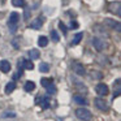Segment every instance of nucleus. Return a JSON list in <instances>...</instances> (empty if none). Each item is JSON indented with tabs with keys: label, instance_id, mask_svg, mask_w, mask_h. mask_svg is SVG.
Returning a JSON list of instances; mask_svg holds the SVG:
<instances>
[{
	"label": "nucleus",
	"instance_id": "f257e3e1",
	"mask_svg": "<svg viewBox=\"0 0 121 121\" xmlns=\"http://www.w3.org/2000/svg\"><path fill=\"white\" fill-rule=\"evenodd\" d=\"M18 21H20V14L17 12H12L11 16L8 18V27L11 33H16L17 27H18Z\"/></svg>",
	"mask_w": 121,
	"mask_h": 121
},
{
	"label": "nucleus",
	"instance_id": "f03ea898",
	"mask_svg": "<svg viewBox=\"0 0 121 121\" xmlns=\"http://www.w3.org/2000/svg\"><path fill=\"white\" fill-rule=\"evenodd\" d=\"M76 116L82 121H90L92 117L91 112L89 109H86V108H78V109H76Z\"/></svg>",
	"mask_w": 121,
	"mask_h": 121
},
{
	"label": "nucleus",
	"instance_id": "7ed1b4c3",
	"mask_svg": "<svg viewBox=\"0 0 121 121\" xmlns=\"http://www.w3.org/2000/svg\"><path fill=\"white\" fill-rule=\"evenodd\" d=\"M95 91H96V94L100 95V96H105V95L109 92V90H108V86L105 83H98L96 87H95Z\"/></svg>",
	"mask_w": 121,
	"mask_h": 121
},
{
	"label": "nucleus",
	"instance_id": "20e7f679",
	"mask_svg": "<svg viewBox=\"0 0 121 121\" xmlns=\"http://www.w3.org/2000/svg\"><path fill=\"white\" fill-rule=\"evenodd\" d=\"M108 9H109L112 13H116L117 16H120L121 14V3L120 1H112V3H109V5H108Z\"/></svg>",
	"mask_w": 121,
	"mask_h": 121
},
{
	"label": "nucleus",
	"instance_id": "39448f33",
	"mask_svg": "<svg viewBox=\"0 0 121 121\" xmlns=\"http://www.w3.org/2000/svg\"><path fill=\"white\" fill-rule=\"evenodd\" d=\"M94 103L100 111H108V104H107V102H105L104 99H102V98H96V99L94 100Z\"/></svg>",
	"mask_w": 121,
	"mask_h": 121
},
{
	"label": "nucleus",
	"instance_id": "423d86ee",
	"mask_svg": "<svg viewBox=\"0 0 121 121\" xmlns=\"http://www.w3.org/2000/svg\"><path fill=\"white\" fill-rule=\"evenodd\" d=\"M92 44H94V47L96 48V51H103L104 50V47H105V43L103 42L102 39H99V38H94L92 39Z\"/></svg>",
	"mask_w": 121,
	"mask_h": 121
},
{
	"label": "nucleus",
	"instance_id": "0eeeda50",
	"mask_svg": "<svg viewBox=\"0 0 121 121\" xmlns=\"http://www.w3.org/2000/svg\"><path fill=\"white\" fill-rule=\"evenodd\" d=\"M104 24H105V25H108V26H111L112 29H116L117 31H120V30H121L120 22L113 21V20H111V18H105V20H104Z\"/></svg>",
	"mask_w": 121,
	"mask_h": 121
},
{
	"label": "nucleus",
	"instance_id": "6e6552de",
	"mask_svg": "<svg viewBox=\"0 0 121 121\" xmlns=\"http://www.w3.org/2000/svg\"><path fill=\"white\" fill-rule=\"evenodd\" d=\"M72 68H73L74 73H77L78 76H83L85 74V68H83V65H81L79 63H74L73 65H72Z\"/></svg>",
	"mask_w": 121,
	"mask_h": 121
},
{
	"label": "nucleus",
	"instance_id": "1a4fd4ad",
	"mask_svg": "<svg viewBox=\"0 0 121 121\" xmlns=\"http://www.w3.org/2000/svg\"><path fill=\"white\" fill-rule=\"evenodd\" d=\"M0 70L3 72V73H8L11 70V63L7 60H1L0 61Z\"/></svg>",
	"mask_w": 121,
	"mask_h": 121
},
{
	"label": "nucleus",
	"instance_id": "9d476101",
	"mask_svg": "<svg viewBox=\"0 0 121 121\" xmlns=\"http://www.w3.org/2000/svg\"><path fill=\"white\" fill-rule=\"evenodd\" d=\"M42 25H43V20L40 18V17H38V18H35L34 21H31V24H30V27L31 29H40L42 27Z\"/></svg>",
	"mask_w": 121,
	"mask_h": 121
},
{
	"label": "nucleus",
	"instance_id": "9b49d317",
	"mask_svg": "<svg viewBox=\"0 0 121 121\" xmlns=\"http://www.w3.org/2000/svg\"><path fill=\"white\" fill-rule=\"evenodd\" d=\"M39 105L42 107V109H47V108L50 107V98H48V96L42 98L40 102H39Z\"/></svg>",
	"mask_w": 121,
	"mask_h": 121
},
{
	"label": "nucleus",
	"instance_id": "f8f14e48",
	"mask_svg": "<svg viewBox=\"0 0 121 121\" xmlns=\"http://www.w3.org/2000/svg\"><path fill=\"white\" fill-rule=\"evenodd\" d=\"M22 66L27 70H33L34 69V64H33L31 60H22Z\"/></svg>",
	"mask_w": 121,
	"mask_h": 121
},
{
	"label": "nucleus",
	"instance_id": "ddd939ff",
	"mask_svg": "<svg viewBox=\"0 0 121 121\" xmlns=\"http://www.w3.org/2000/svg\"><path fill=\"white\" fill-rule=\"evenodd\" d=\"M83 38V34L82 33H77L76 35H74V38H73V42H72V46H77L79 42H81V39Z\"/></svg>",
	"mask_w": 121,
	"mask_h": 121
},
{
	"label": "nucleus",
	"instance_id": "4468645a",
	"mask_svg": "<svg viewBox=\"0 0 121 121\" xmlns=\"http://www.w3.org/2000/svg\"><path fill=\"white\" fill-rule=\"evenodd\" d=\"M73 100L77 103V104H86V99H85L83 96H81V95H74L73 96Z\"/></svg>",
	"mask_w": 121,
	"mask_h": 121
},
{
	"label": "nucleus",
	"instance_id": "2eb2a0df",
	"mask_svg": "<svg viewBox=\"0 0 121 121\" xmlns=\"http://www.w3.org/2000/svg\"><path fill=\"white\" fill-rule=\"evenodd\" d=\"M34 89H35V83L33 81H27L26 83H25V91L30 92V91H33Z\"/></svg>",
	"mask_w": 121,
	"mask_h": 121
},
{
	"label": "nucleus",
	"instance_id": "dca6fc26",
	"mask_svg": "<svg viewBox=\"0 0 121 121\" xmlns=\"http://www.w3.org/2000/svg\"><path fill=\"white\" fill-rule=\"evenodd\" d=\"M29 55H30V60H37V59H39V51L38 50H30Z\"/></svg>",
	"mask_w": 121,
	"mask_h": 121
},
{
	"label": "nucleus",
	"instance_id": "f3484780",
	"mask_svg": "<svg viewBox=\"0 0 121 121\" xmlns=\"http://www.w3.org/2000/svg\"><path fill=\"white\" fill-rule=\"evenodd\" d=\"M14 89H16V83H14V82H9V83H7V86H5V94H11Z\"/></svg>",
	"mask_w": 121,
	"mask_h": 121
},
{
	"label": "nucleus",
	"instance_id": "a211bd4d",
	"mask_svg": "<svg viewBox=\"0 0 121 121\" xmlns=\"http://www.w3.org/2000/svg\"><path fill=\"white\" fill-rule=\"evenodd\" d=\"M38 44H39V47H46V46L48 44V38L47 37H39Z\"/></svg>",
	"mask_w": 121,
	"mask_h": 121
},
{
	"label": "nucleus",
	"instance_id": "6ab92c4d",
	"mask_svg": "<svg viewBox=\"0 0 121 121\" xmlns=\"http://www.w3.org/2000/svg\"><path fill=\"white\" fill-rule=\"evenodd\" d=\"M40 83H42L43 87H48L50 85L53 83V79L52 78H42L40 79Z\"/></svg>",
	"mask_w": 121,
	"mask_h": 121
},
{
	"label": "nucleus",
	"instance_id": "aec40b11",
	"mask_svg": "<svg viewBox=\"0 0 121 121\" xmlns=\"http://www.w3.org/2000/svg\"><path fill=\"white\" fill-rule=\"evenodd\" d=\"M39 70L42 72V73H47V72L50 70V65H48L47 63H42L39 65Z\"/></svg>",
	"mask_w": 121,
	"mask_h": 121
},
{
	"label": "nucleus",
	"instance_id": "412c9836",
	"mask_svg": "<svg viewBox=\"0 0 121 121\" xmlns=\"http://www.w3.org/2000/svg\"><path fill=\"white\" fill-rule=\"evenodd\" d=\"M51 38H52L53 42H59V40H60V37H59L57 31H55V30H52V31H51Z\"/></svg>",
	"mask_w": 121,
	"mask_h": 121
},
{
	"label": "nucleus",
	"instance_id": "4be33fe9",
	"mask_svg": "<svg viewBox=\"0 0 121 121\" xmlns=\"http://www.w3.org/2000/svg\"><path fill=\"white\" fill-rule=\"evenodd\" d=\"M12 4H13L14 7H24L25 0H12Z\"/></svg>",
	"mask_w": 121,
	"mask_h": 121
},
{
	"label": "nucleus",
	"instance_id": "5701e85b",
	"mask_svg": "<svg viewBox=\"0 0 121 121\" xmlns=\"http://www.w3.org/2000/svg\"><path fill=\"white\" fill-rule=\"evenodd\" d=\"M46 90H47V92H48L50 95H52V94H55V92H56V87L53 86V83L50 85L48 87H46Z\"/></svg>",
	"mask_w": 121,
	"mask_h": 121
},
{
	"label": "nucleus",
	"instance_id": "b1692460",
	"mask_svg": "<svg viewBox=\"0 0 121 121\" xmlns=\"http://www.w3.org/2000/svg\"><path fill=\"white\" fill-rule=\"evenodd\" d=\"M59 27H60V29L63 30V33H64V34H66V26L63 24V22H59Z\"/></svg>",
	"mask_w": 121,
	"mask_h": 121
},
{
	"label": "nucleus",
	"instance_id": "393cba45",
	"mask_svg": "<svg viewBox=\"0 0 121 121\" xmlns=\"http://www.w3.org/2000/svg\"><path fill=\"white\" fill-rule=\"evenodd\" d=\"M24 17H25V20H29V17H30V9H29V8L25 9V14H24Z\"/></svg>",
	"mask_w": 121,
	"mask_h": 121
},
{
	"label": "nucleus",
	"instance_id": "a878e982",
	"mask_svg": "<svg viewBox=\"0 0 121 121\" xmlns=\"http://www.w3.org/2000/svg\"><path fill=\"white\" fill-rule=\"evenodd\" d=\"M92 78H102V74L99 72H92Z\"/></svg>",
	"mask_w": 121,
	"mask_h": 121
},
{
	"label": "nucleus",
	"instance_id": "bb28decb",
	"mask_svg": "<svg viewBox=\"0 0 121 121\" xmlns=\"http://www.w3.org/2000/svg\"><path fill=\"white\" fill-rule=\"evenodd\" d=\"M14 116H16V115H14L13 112H11V113H9V112H7V113H4V116H3V117H14Z\"/></svg>",
	"mask_w": 121,
	"mask_h": 121
},
{
	"label": "nucleus",
	"instance_id": "cd10ccee",
	"mask_svg": "<svg viewBox=\"0 0 121 121\" xmlns=\"http://www.w3.org/2000/svg\"><path fill=\"white\" fill-rule=\"evenodd\" d=\"M72 27H73V29H77V27H78V24H77V22H73V21H72Z\"/></svg>",
	"mask_w": 121,
	"mask_h": 121
},
{
	"label": "nucleus",
	"instance_id": "c85d7f7f",
	"mask_svg": "<svg viewBox=\"0 0 121 121\" xmlns=\"http://www.w3.org/2000/svg\"><path fill=\"white\" fill-rule=\"evenodd\" d=\"M18 77H20V74H18V73H16V74H14V76H13V78H14V79H17V78H18Z\"/></svg>",
	"mask_w": 121,
	"mask_h": 121
}]
</instances>
